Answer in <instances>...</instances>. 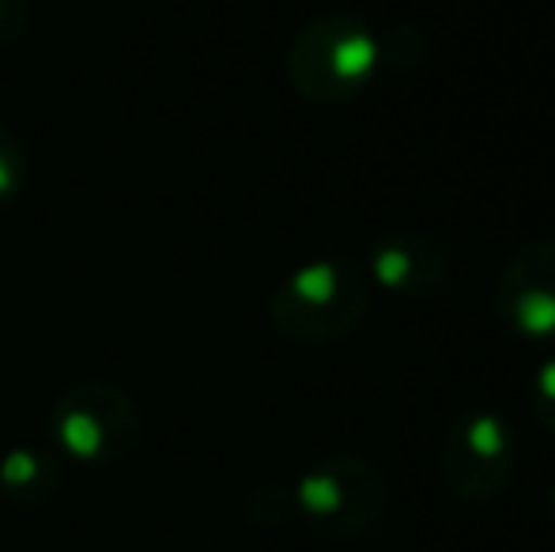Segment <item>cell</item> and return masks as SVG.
<instances>
[{"instance_id":"6da1fadb","label":"cell","mask_w":555,"mask_h":552,"mask_svg":"<svg viewBox=\"0 0 555 552\" xmlns=\"http://www.w3.org/2000/svg\"><path fill=\"white\" fill-rule=\"evenodd\" d=\"M366 277L348 258H318L295 269L272 292V322L284 337L302 345L340 341L366 314Z\"/></svg>"},{"instance_id":"7a4b0ae2","label":"cell","mask_w":555,"mask_h":552,"mask_svg":"<svg viewBox=\"0 0 555 552\" xmlns=\"http://www.w3.org/2000/svg\"><path fill=\"white\" fill-rule=\"evenodd\" d=\"M53 442L80 465H117L132 458L144 435L137 401L114 383H76L53 401Z\"/></svg>"},{"instance_id":"3957f363","label":"cell","mask_w":555,"mask_h":552,"mask_svg":"<svg viewBox=\"0 0 555 552\" xmlns=\"http://www.w3.org/2000/svg\"><path fill=\"white\" fill-rule=\"evenodd\" d=\"M292 511L322 538H363L386 511V477L366 458H322L295 485Z\"/></svg>"},{"instance_id":"277c9868","label":"cell","mask_w":555,"mask_h":552,"mask_svg":"<svg viewBox=\"0 0 555 552\" xmlns=\"http://www.w3.org/2000/svg\"><path fill=\"white\" fill-rule=\"evenodd\" d=\"M378 68V38L351 15H318L295 35L287 76L307 99L340 103L363 91Z\"/></svg>"},{"instance_id":"5b68a950","label":"cell","mask_w":555,"mask_h":552,"mask_svg":"<svg viewBox=\"0 0 555 552\" xmlns=\"http://www.w3.org/2000/svg\"><path fill=\"white\" fill-rule=\"evenodd\" d=\"M442 477L453 496L468 503L495 500L514 477V435L503 416L465 409L442 435Z\"/></svg>"},{"instance_id":"8992f818","label":"cell","mask_w":555,"mask_h":552,"mask_svg":"<svg viewBox=\"0 0 555 552\" xmlns=\"http://www.w3.org/2000/svg\"><path fill=\"white\" fill-rule=\"evenodd\" d=\"M499 314L518 337L555 341V239L529 243L499 277Z\"/></svg>"},{"instance_id":"52a82bcc","label":"cell","mask_w":555,"mask_h":552,"mask_svg":"<svg viewBox=\"0 0 555 552\" xmlns=\"http://www.w3.org/2000/svg\"><path fill=\"white\" fill-rule=\"evenodd\" d=\"M371 277L404 299H427L446 284V251L416 231L386 235L371 251Z\"/></svg>"},{"instance_id":"ba28073f","label":"cell","mask_w":555,"mask_h":552,"mask_svg":"<svg viewBox=\"0 0 555 552\" xmlns=\"http://www.w3.org/2000/svg\"><path fill=\"white\" fill-rule=\"evenodd\" d=\"M61 485V462L53 450L42 447H15L0 458V496L12 508L30 511L42 508L57 496Z\"/></svg>"},{"instance_id":"9c48e42d","label":"cell","mask_w":555,"mask_h":552,"mask_svg":"<svg viewBox=\"0 0 555 552\" xmlns=\"http://www.w3.org/2000/svg\"><path fill=\"white\" fill-rule=\"evenodd\" d=\"M27 175H30V163H27L23 137L0 121V213L15 205V197L27 185Z\"/></svg>"},{"instance_id":"30bf717a","label":"cell","mask_w":555,"mask_h":552,"mask_svg":"<svg viewBox=\"0 0 555 552\" xmlns=\"http://www.w3.org/2000/svg\"><path fill=\"white\" fill-rule=\"evenodd\" d=\"M529 409H533V416L541 420L544 427L555 432V360L541 363V371H537L533 383H529Z\"/></svg>"},{"instance_id":"8fae6325","label":"cell","mask_w":555,"mask_h":552,"mask_svg":"<svg viewBox=\"0 0 555 552\" xmlns=\"http://www.w3.org/2000/svg\"><path fill=\"white\" fill-rule=\"evenodd\" d=\"M30 20V0H0V50L23 35Z\"/></svg>"}]
</instances>
